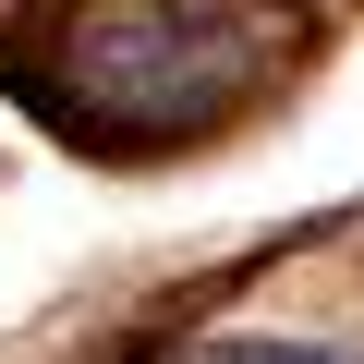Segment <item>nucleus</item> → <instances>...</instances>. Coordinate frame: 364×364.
Listing matches in <instances>:
<instances>
[{
	"instance_id": "nucleus-2",
	"label": "nucleus",
	"mask_w": 364,
	"mask_h": 364,
	"mask_svg": "<svg viewBox=\"0 0 364 364\" xmlns=\"http://www.w3.org/2000/svg\"><path fill=\"white\" fill-rule=\"evenodd\" d=\"M146 364H364V340H291V328H207V340H170Z\"/></svg>"
},
{
	"instance_id": "nucleus-1",
	"label": "nucleus",
	"mask_w": 364,
	"mask_h": 364,
	"mask_svg": "<svg viewBox=\"0 0 364 364\" xmlns=\"http://www.w3.org/2000/svg\"><path fill=\"white\" fill-rule=\"evenodd\" d=\"M304 61V0H25L0 85L73 146H207Z\"/></svg>"
}]
</instances>
